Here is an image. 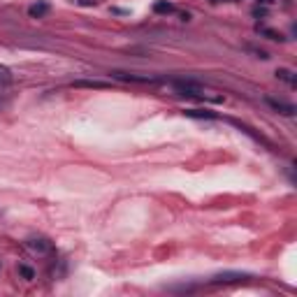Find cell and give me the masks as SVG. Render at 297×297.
Returning <instances> with one entry per match:
<instances>
[{
	"instance_id": "cell-6",
	"label": "cell",
	"mask_w": 297,
	"mask_h": 297,
	"mask_svg": "<svg viewBox=\"0 0 297 297\" xmlns=\"http://www.w3.org/2000/svg\"><path fill=\"white\" fill-rule=\"evenodd\" d=\"M276 77H279V79H283V82H288L290 86L297 84L295 72H293V70H286V67H279V70H276Z\"/></svg>"
},
{
	"instance_id": "cell-9",
	"label": "cell",
	"mask_w": 297,
	"mask_h": 297,
	"mask_svg": "<svg viewBox=\"0 0 297 297\" xmlns=\"http://www.w3.org/2000/svg\"><path fill=\"white\" fill-rule=\"evenodd\" d=\"M10 82H12V72H10V67H5V65H0V86L10 84Z\"/></svg>"
},
{
	"instance_id": "cell-5",
	"label": "cell",
	"mask_w": 297,
	"mask_h": 297,
	"mask_svg": "<svg viewBox=\"0 0 297 297\" xmlns=\"http://www.w3.org/2000/svg\"><path fill=\"white\" fill-rule=\"evenodd\" d=\"M28 14H31L33 19H42V16H47V14H49V2H47V0H40V2L31 5V7H28Z\"/></svg>"
},
{
	"instance_id": "cell-12",
	"label": "cell",
	"mask_w": 297,
	"mask_h": 297,
	"mask_svg": "<svg viewBox=\"0 0 297 297\" xmlns=\"http://www.w3.org/2000/svg\"><path fill=\"white\" fill-rule=\"evenodd\" d=\"M74 86H88V88H105L102 82H77Z\"/></svg>"
},
{
	"instance_id": "cell-7",
	"label": "cell",
	"mask_w": 297,
	"mask_h": 297,
	"mask_svg": "<svg viewBox=\"0 0 297 297\" xmlns=\"http://www.w3.org/2000/svg\"><path fill=\"white\" fill-rule=\"evenodd\" d=\"M153 12H156V14H172V12H174V5L167 2V0H158V2H153Z\"/></svg>"
},
{
	"instance_id": "cell-3",
	"label": "cell",
	"mask_w": 297,
	"mask_h": 297,
	"mask_svg": "<svg viewBox=\"0 0 297 297\" xmlns=\"http://www.w3.org/2000/svg\"><path fill=\"white\" fill-rule=\"evenodd\" d=\"M248 279V274H242V272H223V274H216L212 279V283H232V281H244Z\"/></svg>"
},
{
	"instance_id": "cell-4",
	"label": "cell",
	"mask_w": 297,
	"mask_h": 297,
	"mask_svg": "<svg viewBox=\"0 0 297 297\" xmlns=\"http://www.w3.org/2000/svg\"><path fill=\"white\" fill-rule=\"evenodd\" d=\"M267 105L276 109V112H281V114H286V116H293L297 109L295 105H290V102H283V100H274V98H267Z\"/></svg>"
},
{
	"instance_id": "cell-1",
	"label": "cell",
	"mask_w": 297,
	"mask_h": 297,
	"mask_svg": "<svg viewBox=\"0 0 297 297\" xmlns=\"http://www.w3.org/2000/svg\"><path fill=\"white\" fill-rule=\"evenodd\" d=\"M112 77H116V79H121V82H132V84H156L158 79L156 77H148V74H135V72H121V70H114L112 72Z\"/></svg>"
},
{
	"instance_id": "cell-10",
	"label": "cell",
	"mask_w": 297,
	"mask_h": 297,
	"mask_svg": "<svg viewBox=\"0 0 297 297\" xmlns=\"http://www.w3.org/2000/svg\"><path fill=\"white\" fill-rule=\"evenodd\" d=\"M19 274H21L26 281H33V279H35V272H33L28 265H19Z\"/></svg>"
},
{
	"instance_id": "cell-8",
	"label": "cell",
	"mask_w": 297,
	"mask_h": 297,
	"mask_svg": "<svg viewBox=\"0 0 297 297\" xmlns=\"http://www.w3.org/2000/svg\"><path fill=\"white\" fill-rule=\"evenodd\" d=\"M183 114H186V116H191V118H216L214 112H202V109H186Z\"/></svg>"
},
{
	"instance_id": "cell-13",
	"label": "cell",
	"mask_w": 297,
	"mask_h": 297,
	"mask_svg": "<svg viewBox=\"0 0 297 297\" xmlns=\"http://www.w3.org/2000/svg\"><path fill=\"white\" fill-rule=\"evenodd\" d=\"M260 2H265V5H272V2H274V0H260Z\"/></svg>"
},
{
	"instance_id": "cell-11",
	"label": "cell",
	"mask_w": 297,
	"mask_h": 297,
	"mask_svg": "<svg viewBox=\"0 0 297 297\" xmlns=\"http://www.w3.org/2000/svg\"><path fill=\"white\" fill-rule=\"evenodd\" d=\"M258 33L267 35L269 40H283V35H281V33H276V31H272V28H258Z\"/></svg>"
},
{
	"instance_id": "cell-2",
	"label": "cell",
	"mask_w": 297,
	"mask_h": 297,
	"mask_svg": "<svg viewBox=\"0 0 297 297\" xmlns=\"http://www.w3.org/2000/svg\"><path fill=\"white\" fill-rule=\"evenodd\" d=\"M28 248L35 251V253L44 255V253H51L53 244L49 242V239H44V237H31V239H28Z\"/></svg>"
}]
</instances>
